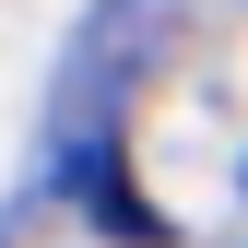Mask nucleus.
<instances>
[{
  "instance_id": "nucleus-1",
  "label": "nucleus",
  "mask_w": 248,
  "mask_h": 248,
  "mask_svg": "<svg viewBox=\"0 0 248 248\" xmlns=\"http://www.w3.org/2000/svg\"><path fill=\"white\" fill-rule=\"evenodd\" d=\"M236 189H248V177H236Z\"/></svg>"
}]
</instances>
